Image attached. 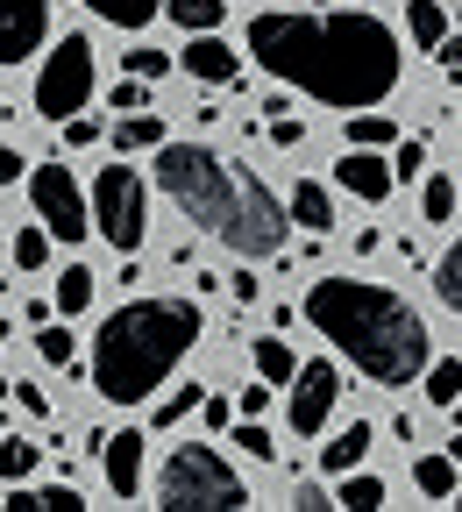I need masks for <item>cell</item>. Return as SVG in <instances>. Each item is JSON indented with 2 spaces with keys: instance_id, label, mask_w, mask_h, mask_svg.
<instances>
[{
  "instance_id": "5b68a950",
  "label": "cell",
  "mask_w": 462,
  "mask_h": 512,
  "mask_svg": "<svg viewBox=\"0 0 462 512\" xmlns=\"http://www.w3.org/2000/svg\"><path fill=\"white\" fill-rule=\"evenodd\" d=\"M157 505L164 512H242L249 505V484L228 470L221 448L185 441V448H171L164 470H157Z\"/></svg>"
},
{
  "instance_id": "74e56055",
  "label": "cell",
  "mask_w": 462,
  "mask_h": 512,
  "mask_svg": "<svg viewBox=\"0 0 462 512\" xmlns=\"http://www.w3.org/2000/svg\"><path fill=\"white\" fill-rule=\"evenodd\" d=\"M114 107H128V114H143V107H150V93L136 86V72H128V86H114Z\"/></svg>"
},
{
  "instance_id": "7c38bea8",
  "label": "cell",
  "mask_w": 462,
  "mask_h": 512,
  "mask_svg": "<svg viewBox=\"0 0 462 512\" xmlns=\"http://www.w3.org/2000/svg\"><path fill=\"white\" fill-rule=\"evenodd\" d=\"M335 185L377 207V200H391V185H399V171L384 164V150H356V143H349V157L335 164Z\"/></svg>"
},
{
  "instance_id": "4fadbf2b",
  "label": "cell",
  "mask_w": 462,
  "mask_h": 512,
  "mask_svg": "<svg viewBox=\"0 0 462 512\" xmlns=\"http://www.w3.org/2000/svg\"><path fill=\"white\" fill-rule=\"evenodd\" d=\"M143 427H121V434H107V448H100V463H107V491L114 498H136L143 491Z\"/></svg>"
},
{
  "instance_id": "7bdbcfd3",
  "label": "cell",
  "mask_w": 462,
  "mask_h": 512,
  "mask_svg": "<svg viewBox=\"0 0 462 512\" xmlns=\"http://www.w3.org/2000/svg\"><path fill=\"white\" fill-rule=\"evenodd\" d=\"M441 64H448V72H462V36H441Z\"/></svg>"
},
{
  "instance_id": "8fae6325",
  "label": "cell",
  "mask_w": 462,
  "mask_h": 512,
  "mask_svg": "<svg viewBox=\"0 0 462 512\" xmlns=\"http://www.w3.org/2000/svg\"><path fill=\"white\" fill-rule=\"evenodd\" d=\"M178 64H185L192 79H207V86H235L242 79V50L221 43V29H192L185 50H178Z\"/></svg>"
},
{
  "instance_id": "7a4b0ae2",
  "label": "cell",
  "mask_w": 462,
  "mask_h": 512,
  "mask_svg": "<svg viewBox=\"0 0 462 512\" xmlns=\"http://www.w3.org/2000/svg\"><path fill=\"white\" fill-rule=\"evenodd\" d=\"M157 185L164 200L200 228L214 235L221 249L235 256H278L285 249V228H292V207L271 200V185L235 171L221 150H200V143H157Z\"/></svg>"
},
{
  "instance_id": "9a60e30c",
  "label": "cell",
  "mask_w": 462,
  "mask_h": 512,
  "mask_svg": "<svg viewBox=\"0 0 462 512\" xmlns=\"http://www.w3.org/2000/svg\"><path fill=\"white\" fill-rule=\"evenodd\" d=\"M292 221H299L306 235H327V228H335V200H327V185H313V178L292 185Z\"/></svg>"
},
{
  "instance_id": "d4e9b609",
  "label": "cell",
  "mask_w": 462,
  "mask_h": 512,
  "mask_svg": "<svg viewBox=\"0 0 462 512\" xmlns=\"http://www.w3.org/2000/svg\"><path fill=\"white\" fill-rule=\"evenodd\" d=\"M164 15L192 36V29H221V15H228V0H164Z\"/></svg>"
},
{
  "instance_id": "ffe728a7",
  "label": "cell",
  "mask_w": 462,
  "mask_h": 512,
  "mask_svg": "<svg viewBox=\"0 0 462 512\" xmlns=\"http://www.w3.org/2000/svg\"><path fill=\"white\" fill-rule=\"evenodd\" d=\"M93 285H100V278H93L86 264H64V271H57V292H50V299H57V313H64V320L86 313V306H93Z\"/></svg>"
},
{
  "instance_id": "cb8c5ba5",
  "label": "cell",
  "mask_w": 462,
  "mask_h": 512,
  "mask_svg": "<svg viewBox=\"0 0 462 512\" xmlns=\"http://www.w3.org/2000/svg\"><path fill=\"white\" fill-rule=\"evenodd\" d=\"M406 36H413L420 50H441V36H448V15H441V0H413V8H406Z\"/></svg>"
},
{
  "instance_id": "f546056e",
  "label": "cell",
  "mask_w": 462,
  "mask_h": 512,
  "mask_svg": "<svg viewBox=\"0 0 462 512\" xmlns=\"http://www.w3.org/2000/svg\"><path fill=\"white\" fill-rule=\"evenodd\" d=\"M200 406H207V384H178V392H171V399L150 413V427H178L185 413H200Z\"/></svg>"
},
{
  "instance_id": "603a6c76",
  "label": "cell",
  "mask_w": 462,
  "mask_h": 512,
  "mask_svg": "<svg viewBox=\"0 0 462 512\" xmlns=\"http://www.w3.org/2000/svg\"><path fill=\"white\" fill-rule=\"evenodd\" d=\"M335 505H342V512H377V505H384V477H370V470H342Z\"/></svg>"
},
{
  "instance_id": "ee69618b",
  "label": "cell",
  "mask_w": 462,
  "mask_h": 512,
  "mask_svg": "<svg viewBox=\"0 0 462 512\" xmlns=\"http://www.w3.org/2000/svg\"><path fill=\"white\" fill-rule=\"evenodd\" d=\"M455 505H462V491H455Z\"/></svg>"
},
{
  "instance_id": "7402d4cb",
  "label": "cell",
  "mask_w": 462,
  "mask_h": 512,
  "mask_svg": "<svg viewBox=\"0 0 462 512\" xmlns=\"http://www.w3.org/2000/svg\"><path fill=\"white\" fill-rule=\"evenodd\" d=\"M249 363H256V377H263V384H292V370H299V356H292L278 335H263V342L249 349Z\"/></svg>"
},
{
  "instance_id": "8d00e7d4",
  "label": "cell",
  "mask_w": 462,
  "mask_h": 512,
  "mask_svg": "<svg viewBox=\"0 0 462 512\" xmlns=\"http://www.w3.org/2000/svg\"><path fill=\"white\" fill-rule=\"evenodd\" d=\"M235 413H242V406H228V399H221V392H207V406H200V420H207V427H228V420H235Z\"/></svg>"
},
{
  "instance_id": "484cf974",
  "label": "cell",
  "mask_w": 462,
  "mask_h": 512,
  "mask_svg": "<svg viewBox=\"0 0 462 512\" xmlns=\"http://www.w3.org/2000/svg\"><path fill=\"white\" fill-rule=\"evenodd\" d=\"M36 356H43V363H57V370H72V363H79L72 328H64V320H43V328H36Z\"/></svg>"
},
{
  "instance_id": "5bb4252c",
  "label": "cell",
  "mask_w": 462,
  "mask_h": 512,
  "mask_svg": "<svg viewBox=\"0 0 462 512\" xmlns=\"http://www.w3.org/2000/svg\"><path fill=\"white\" fill-rule=\"evenodd\" d=\"M363 456H370V420H349L335 441L320 448V470H327V477H342V470H363Z\"/></svg>"
},
{
  "instance_id": "ba28073f",
  "label": "cell",
  "mask_w": 462,
  "mask_h": 512,
  "mask_svg": "<svg viewBox=\"0 0 462 512\" xmlns=\"http://www.w3.org/2000/svg\"><path fill=\"white\" fill-rule=\"evenodd\" d=\"M29 200H36V221H50V235L57 242H86V228H93V200L79 192V178L64 171V164H36L29 171Z\"/></svg>"
},
{
  "instance_id": "2e32d148",
  "label": "cell",
  "mask_w": 462,
  "mask_h": 512,
  "mask_svg": "<svg viewBox=\"0 0 462 512\" xmlns=\"http://www.w3.org/2000/svg\"><path fill=\"white\" fill-rule=\"evenodd\" d=\"M107 143H114L121 157H136V150H157V143H171V136H164V121H157V114L143 107V114H121Z\"/></svg>"
},
{
  "instance_id": "277c9868",
  "label": "cell",
  "mask_w": 462,
  "mask_h": 512,
  "mask_svg": "<svg viewBox=\"0 0 462 512\" xmlns=\"http://www.w3.org/2000/svg\"><path fill=\"white\" fill-rule=\"evenodd\" d=\"M200 342V306L192 299H128L93 335V392L107 406H143L157 384Z\"/></svg>"
},
{
  "instance_id": "30bf717a",
  "label": "cell",
  "mask_w": 462,
  "mask_h": 512,
  "mask_svg": "<svg viewBox=\"0 0 462 512\" xmlns=\"http://www.w3.org/2000/svg\"><path fill=\"white\" fill-rule=\"evenodd\" d=\"M50 36V0H0V64H22Z\"/></svg>"
},
{
  "instance_id": "f1b7e54d",
  "label": "cell",
  "mask_w": 462,
  "mask_h": 512,
  "mask_svg": "<svg viewBox=\"0 0 462 512\" xmlns=\"http://www.w3.org/2000/svg\"><path fill=\"white\" fill-rule=\"evenodd\" d=\"M434 292H441V306H448V313H462V235H455V249L434 264Z\"/></svg>"
},
{
  "instance_id": "d590c367",
  "label": "cell",
  "mask_w": 462,
  "mask_h": 512,
  "mask_svg": "<svg viewBox=\"0 0 462 512\" xmlns=\"http://www.w3.org/2000/svg\"><path fill=\"white\" fill-rule=\"evenodd\" d=\"M271 143H278V150H299V143H306V121H299V114H271Z\"/></svg>"
},
{
  "instance_id": "4dcf8cb0",
  "label": "cell",
  "mask_w": 462,
  "mask_h": 512,
  "mask_svg": "<svg viewBox=\"0 0 462 512\" xmlns=\"http://www.w3.org/2000/svg\"><path fill=\"white\" fill-rule=\"evenodd\" d=\"M427 406H462V363H427Z\"/></svg>"
},
{
  "instance_id": "b9f144b4",
  "label": "cell",
  "mask_w": 462,
  "mask_h": 512,
  "mask_svg": "<svg viewBox=\"0 0 462 512\" xmlns=\"http://www.w3.org/2000/svg\"><path fill=\"white\" fill-rule=\"evenodd\" d=\"M299 505H313V512H327V505H335V498H327L320 484H306V477H299Z\"/></svg>"
},
{
  "instance_id": "3957f363",
  "label": "cell",
  "mask_w": 462,
  "mask_h": 512,
  "mask_svg": "<svg viewBox=\"0 0 462 512\" xmlns=\"http://www.w3.org/2000/svg\"><path fill=\"white\" fill-rule=\"evenodd\" d=\"M306 320L335 342L342 363H356L377 384H413L434 356H427V320L384 285L363 278H313L306 285Z\"/></svg>"
},
{
  "instance_id": "ab89813d",
  "label": "cell",
  "mask_w": 462,
  "mask_h": 512,
  "mask_svg": "<svg viewBox=\"0 0 462 512\" xmlns=\"http://www.w3.org/2000/svg\"><path fill=\"white\" fill-rule=\"evenodd\" d=\"M0 185H22V150L0 143Z\"/></svg>"
},
{
  "instance_id": "d6986e66",
  "label": "cell",
  "mask_w": 462,
  "mask_h": 512,
  "mask_svg": "<svg viewBox=\"0 0 462 512\" xmlns=\"http://www.w3.org/2000/svg\"><path fill=\"white\" fill-rule=\"evenodd\" d=\"M43 463V441H22V434H0V484H29Z\"/></svg>"
},
{
  "instance_id": "f35d334b",
  "label": "cell",
  "mask_w": 462,
  "mask_h": 512,
  "mask_svg": "<svg viewBox=\"0 0 462 512\" xmlns=\"http://www.w3.org/2000/svg\"><path fill=\"white\" fill-rule=\"evenodd\" d=\"M228 285H235V299H242V306H256V292H263V285H256V278H249V256H242V271H235V278H228Z\"/></svg>"
},
{
  "instance_id": "52a82bcc",
  "label": "cell",
  "mask_w": 462,
  "mask_h": 512,
  "mask_svg": "<svg viewBox=\"0 0 462 512\" xmlns=\"http://www.w3.org/2000/svg\"><path fill=\"white\" fill-rule=\"evenodd\" d=\"M86 100H93V43L72 29V36L50 43L43 72H36V114L43 121H72Z\"/></svg>"
},
{
  "instance_id": "9c48e42d",
  "label": "cell",
  "mask_w": 462,
  "mask_h": 512,
  "mask_svg": "<svg viewBox=\"0 0 462 512\" xmlns=\"http://www.w3.org/2000/svg\"><path fill=\"white\" fill-rule=\"evenodd\" d=\"M335 406H342V370L335 363H306V370H292V434H320L327 420H335Z\"/></svg>"
},
{
  "instance_id": "1f68e13d",
  "label": "cell",
  "mask_w": 462,
  "mask_h": 512,
  "mask_svg": "<svg viewBox=\"0 0 462 512\" xmlns=\"http://www.w3.org/2000/svg\"><path fill=\"white\" fill-rule=\"evenodd\" d=\"M235 448H249L256 463H271V456H278V441H271V427H263V420H249V413H242V427H235Z\"/></svg>"
},
{
  "instance_id": "60d3db41",
  "label": "cell",
  "mask_w": 462,
  "mask_h": 512,
  "mask_svg": "<svg viewBox=\"0 0 462 512\" xmlns=\"http://www.w3.org/2000/svg\"><path fill=\"white\" fill-rule=\"evenodd\" d=\"M235 406H242V413H249V420H263V406H271V392H263V384H249V392H242V399H235Z\"/></svg>"
},
{
  "instance_id": "8992f818",
  "label": "cell",
  "mask_w": 462,
  "mask_h": 512,
  "mask_svg": "<svg viewBox=\"0 0 462 512\" xmlns=\"http://www.w3.org/2000/svg\"><path fill=\"white\" fill-rule=\"evenodd\" d=\"M93 228H100L121 256L143 249V235H150V192H143V178L128 171V164H107V171L93 178Z\"/></svg>"
},
{
  "instance_id": "836d02e7",
  "label": "cell",
  "mask_w": 462,
  "mask_h": 512,
  "mask_svg": "<svg viewBox=\"0 0 462 512\" xmlns=\"http://www.w3.org/2000/svg\"><path fill=\"white\" fill-rule=\"evenodd\" d=\"M57 128H64V150H93L100 143V121L93 114H72V121H57Z\"/></svg>"
},
{
  "instance_id": "83f0119b",
  "label": "cell",
  "mask_w": 462,
  "mask_h": 512,
  "mask_svg": "<svg viewBox=\"0 0 462 512\" xmlns=\"http://www.w3.org/2000/svg\"><path fill=\"white\" fill-rule=\"evenodd\" d=\"M50 242H57L50 221H29V228L15 235V271H43V264H50Z\"/></svg>"
},
{
  "instance_id": "d6a6232c",
  "label": "cell",
  "mask_w": 462,
  "mask_h": 512,
  "mask_svg": "<svg viewBox=\"0 0 462 512\" xmlns=\"http://www.w3.org/2000/svg\"><path fill=\"white\" fill-rule=\"evenodd\" d=\"M121 64H128L136 79H164V72H171V57H164V50H121Z\"/></svg>"
},
{
  "instance_id": "6da1fadb",
  "label": "cell",
  "mask_w": 462,
  "mask_h": 512,
  "mask_svg": "<svg viewBox=\"0 0 462 512\" xmlns=\"http://www.w3.org/2000/svg\"><path fill=\"white\" fill-rule=\"evenodd\" d=\"M249 57L271 79L327 100V107H377L399 86V36L363 8H313V15H256Z\"/></svg>"
},
{
  "instance_id": "4316f807",
  "label": "cell",
  "mask_w": 462,
  "mask_h": 512,
  "mask_svg": "<svg viewBox=\"0 0 462 512\" xmlns=\"http://www.w3.org/2000/svg\"><path fill=\"white\" fill-rule=\"evenodd\" d=\"M455 200H462L455 178H448V171H434V178L420 185V221H455Z\"/></svg>"
},
{
  "instance_id": "e575fe53",
  "label": "cell",
  "mask_w": 462,
  "mask_h": 512,
  "mask_svg": "<svg viewBox=\"0 0 462 512\" xmlns=\"http://www.w3.org/2000/svg\"><path fill=\"white\" fill-rule=\"evenodd\" d=\"M420 164H427V136L420 143H391V171L399 178H420Z\"/></svg>"
},
{
  "instance_id": "44dd1931",
  "label": "cell",
  "mask_w": 462,
  "mask_h": 512,
  "mask_svg": "<svg viewBox=\"0 0 462 512\" xmlns=\"http://www.w3.org/2000/svg\"><path fill=\"white\" fill-rule=\"evenodd\" d=\"M349 143L356 150H391V143H399V128H391V114H377V107H356L349 114Z\"/></svg>"
},
{
  "instance_id": "e0dca14e",
  "label": "cell",
  "mask_w": 462,
  "mask_h": 512,
  "mask_svg": "<svg viewBox=\"0 0 462 512\" xmlns=\"http://www.w3.org/2000/svg\"><path fill=\"white\" fill-rule=\"evenodd\" d=\"M79 8H93L100 22H114V29L136 36V29H150V22L164 15V0H79Z\"/></svg>"
},
{
  "instance_id": "ac0fdd59",
  "label": "cell",
  "mask_w": 462,
  "mask_h": 512,
  "mask_svg": "<svg viewBox=\"0 0 462 512\" xmlns=\"http://www.w3.org/2000/svg\"><path fill=\"white\" fill-rule=\"evenodd\" d=\"M413 484H420V498H434V505H448L462 484H455V456L441 448V456H413Z\"/></svg>"
}]
</instances>
